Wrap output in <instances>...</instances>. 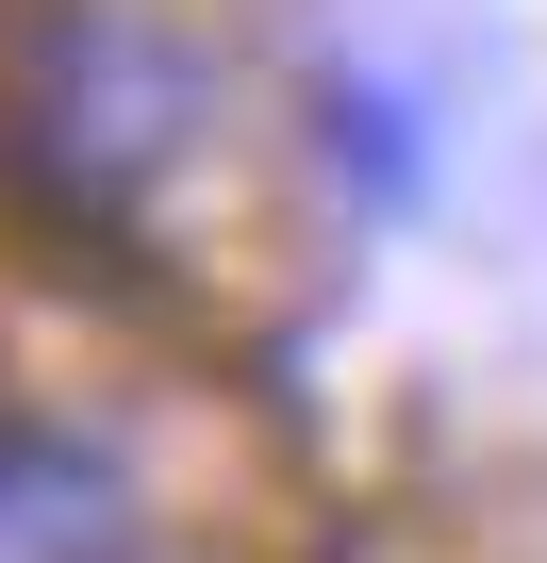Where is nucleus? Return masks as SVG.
Wrapping results in <instances>:
<instances>
[{"instance_id": "f257e3e1", "label": "nucleus", "mask_w": 547, "mask_h": 563, "mask_svg": "<svg viewBox=\"0 0 547 563\" xmlns=\"http://www.w3.org/2000/svg\"><path fill=\"white\" fill-rule=\"evenodd\" d=\"M199 133H216V67L150 0H34L0 34V166L84 232H133L150 199H183Z\"/></svg>"}, {"instance_id": "7ed1b4c3", "label": "nucleus", "mask_w": 547, "mask_h": 563, "mask_svg": "<svg viewBox=\"0 0 547 563\" xmlns=\"http://www.w3.org/2000/svg\"><path fill=\"white\" fill-rule=\"evenodd\" d=\"M316 117H332V150L365 166V199H415V117H398L365 67H332V84H316Z\"/></svg>"}, {"instance_id": "f03ea898", "label": "nucleus", "mask_w": 547, "mask_h": 563, "mask_svg": "<svg viewBox=\"0 0 547 563\" xmlns=\"http://www.w3.org/2000/svg\"><path fill=\"white\" fill-rule=\"evenodd\" d=\"M0 563H166L133 464L67 415H0Z\"/></svg>"}]
</instances>
